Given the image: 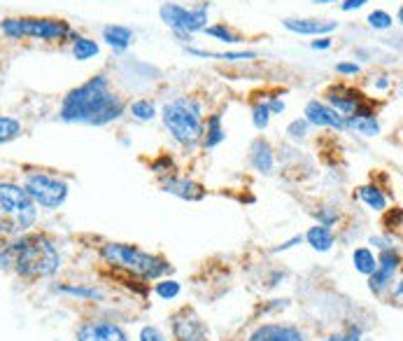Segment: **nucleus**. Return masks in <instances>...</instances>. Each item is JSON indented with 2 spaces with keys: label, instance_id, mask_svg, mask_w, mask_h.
Masks as SVG:
<instances>
[{
  "label": "nucleus",
  "instance_id": "obj_23",
  "mask_svg": "<svg viewBox=\"0 0 403 341\" xmlns=\"http://www.w3.org/2000/svg\"><path fill=\"white\" fill-rule=\"evenodd\" d=\"M345 129H357L364 136H378L380 124H378L375 117H345Z\"/></svg>",
  "mask_w": 403,
  "mask_h": 341
},
{
  "label": "nucleus",
  "instance_id": "obj_10",
  "mask_svg": "<svg viewBox=\"0 0 403 341\" xmlns=\"http://www.w3.org/2000/svg\"><path fill=\"white\" fill-rule=\"evenodd\" d=\"M173 335L177 341H208L205 325L191 308H182L173 315Z\"/></svg>",
  "mask_w": 403,
  "mask_h": 341
},
{
  "label": "nucleus",
  "instance_id": "obj_38",
  "mask_svg": "<svg viewBox=\"0 0 403 341\" xmlns=\"http://www.w3.org/2000/svg\"><path fill=\"white\" fill-rule=\"evenodd\" d=\"M368 0H343L341 3V10L343 12H352V10H359V7H364Z\"/></svg>",
  "mask_w": 403,
  "mask_h": 341
},
{
  "label": "nucleus",
  "instance_id": "obj_24",
  "mask_svg": "<svg viewBox=\"0 0 403 341\" xmlns=\"http://www.w3.org/2000/svg\"><path fill=\"white\" fill-rule=\"evenodd\" d=\"M23 133V126L17 117H7V115H0V145L10 142L14 138H19Z\"/></svg>",
  "mask_w": 403,
  "mask_h": 341
},
{
  "label": "nucleus",
  "instance_id": "obj_15",
  "mask_svg": "<svg viewBox=\"0 0 403 341\" xmlns=\"http://www.w3.org/2000/svg\"><path fill=\"white\" fill-rule=\"evenodd\" d=\"M287 30L298 35H324V33H334L338 28V21L331 19H285Z\"/></svg>",
  "mask_w": 403,
  "mask_h": 341
},
{
  "label": "nucleus",
  "instance_id": "obj_29",
  "mask_svg": "<svg viewBox=\"0 0 403 341\" xmlns=\"http://www.w3.org/2000/svg\"><path fill=\"white\" fill-rule=\"evenodd\" d=\"M203 33H205V35L217 38V40H220V43H229V45L240 43V38H238L236 33H233L231 28L222 26V23H217V26H205V28H203Z\"/></svg>",
  "mask_w": 403,
  "mask_h": 341
},
{
  "label": "nucleus",
  "instance_id": "obj_44",
  "mask_svg": "<svg viewBox=\"0 0 403 341\" xmlns=\"http://www.w3.org/2000/svg\"><path fill=\"white\" fill-rule=\"evenodd\" d=\"M387 84H390V82H387V80H380V82H378V89H385Z\"/></svg>",
  "mask_w": 403,
  "mask_h": 341
},
{
  "label": "nucleus",
  "instance_id": "obj_19",
  "mask_svg": "<svg viewBox=\"0 0 403 341\" xmlns=\"http://www.w3.org/2000/svg\"><path fill=\"white\" fill-rule=\"evenodd\" d=\"M303 241H308L312 245V250L327 252V250H331V245H334V232H331V227H324V225L310 227V232L303 236Z\"/></svg>",
  "mask_w": 403,
  "mask_h": 341
},
{
  "label": "nucleus",
  "instance_id": "obj_40",
  "mask_svg": "<svg viewBox=\"0 0 403 341\" xmlns=\"http://www.w3.org/2000/svg\"><path fill=\"white\" fill-rule=\"evenodd\" d=\"M266 106H268V110H271V115L273 113H285V101H280V99H273L271 103H266Z\"/></svg>",
  "mask_w": 403,
  "mask_h": 341
},
{
  "label": "nucleus",
  "instance_id": "obj_7",
  "mask_svg": "<svg viewBox=\"0 0 403 341\" xmlns=\"http://www.w3.org/2000/svg\"><path fill=\"white\" fill-rule=\"evenodd\" d=\"M23 189L26 194L33 199V203L38 208H45V211H56L61 208L63 203L68 199V185L59 178L50 176V173H42V171H33L23 178Z\"/></svg>",
  "mask_w": 403,
  "mask_h": 341
},
{
  "label": "nucleus",
  "instance_id": "obj_14",
  "mask_svg": "<svg viewBox=\"0 0 403 341\" xmlns=\"http://www.w3.org/2000/svg\"><path fill=\"white\" fill-rule=\"evenodd\" d=\"M249 341H305V339H303V332L294 328V325L268 323V325H261L259 330H254Z\"/></svg>",
  "mask_w": 403,
  "mask_h": 341
},
{
  "label": "nucleus",
  "instance_id": "obj_25",
  "mask_svg": "<svg viewBox=\"0 0 403 341\" xmlns=\"http://www.w3.org/2000/svg\"><path fill=\"white\" fill-rule=\"evenodd\" d=\"M352 262H354V269H357L359 274H366V276L373 274L375 272V264H378L375 255L368 248H357V250H354Z\"/></svg>",
  "mask_w": 403,
  "mask_h": 341
},
{
  "label": "nucleus",
  "instance_id": "obj_3",
  "mask_svg": "<svg viewBox=\"0 0 403 341\" xmlns=\"http://www.w3.org/2000/svg\"><path fill=\"white\" fill-rule=\"evenodd\" d=\"M38 220V206L17 182H0V234L17 236L26 234Z\"/></svg>",
  "mask_w": 403,
  "mask_h": 341
},
{
  "label": "nucleus",
  "instance_id": "obj_43",
  "mask_svg": "<svg viewBox=\"0 0 403 341\" xmlns=\"http://www.w3.org/2000/svg\"><path fill=\"white\" fill-rule=\"evenodd\" d=\"M329 3H338V0H315V5H329Z\"/></svg>",
  "mask_w": 403,
  "mask_h": 341
},
{
  "label": "nucleus",
  "instance_id": "obj_28",
  "mask_svg": "<svg viewBox=\"0 0 403 341\" xmlns=\"http://www.w3.org/2000/svg\"><path fill=\"white\" fill-rule=\"evenodd\" d=\"M189 54L193 57H215V59H222V61H240V59H254L256 52H227V54H215V52H203V50H189Z\"/></svg>",
  "mask_w": 403,
  "mask_h": 341
},
{
  "label": "nucleus",
  "instance_id": "obj_39",
  "mask_svg": "<svg viewBox=\"0 0 403 341\" xmlns=\"http://www.w3.org/2000/svg\"><path fill=\"white\" fill-rule=\"evenodd\" d=\"M327 341H359V332H350V335H334V337H329Z\"/></svg>",
  "mask_w": 403,
  "mask_h": 341
},
{
  "label": "nucleus",
  "instance_id": "obj_41",
  "mask_svg": "<svg viewBox=\"0 0 403 341\" xmlns=\"http://www.w3.org/2000/svg\"><path fill=\"white\" fill-rule=\"evenodd\" d=\"M298 243H303V236H294L292 241H285V243H280L278 248H276V252H282V250H289V248H294V245H298Z\"/></svg>",
  "mask_w": 403,
  "mask_h": 341
},
{
  "label": "nucleus",
  "instance_id": "obj_4",
  "mask_svg": "<svg viewBox=\"0 0 403 341\" xmlns=\"http://www.w3.org/2000/svg\"><path fill=\"white\" fill-rule=\"evenodd\" d=\"M161 117H164V126L182 147H196L198 140L203 138V113H200V103L196 99L180 96L166 103Z\"/></svg>",
  "mask_w": 403,
  "mask_h": 341
},
{
  "label": "nucleus",
  "instance_id": "obj_9",
  "mask_svg": "<svg viewBox=\"0 0 403 341\" xmlns=\"http://www.w3.org/2000/svg\"><path fill=\"white\" fill-rule=\"evenodd\" d=\"M77 341H128L126 332L110 320H84L77 328Z\"/></svg>",
  "mask_w": 403,
  "mask_h": 341
},
{
  "label": "nucleus",
  "instance_id": "obj_21",
  "mask_svg": "<svg viewBox=\"0 0 403 341\" xmlns=\"http://www.w3.org/2000/svg\"><path fill=\"white\" fill-rule=\"evenodd\" d=\"M359 199L364 201L368 208H373V211H385L387 208V196L382 194V189L375 187V185L359 187Z\"/></svg>",
  "mask_w": 403,
  "mask_h": 341
},
{
  "label": "nucleus",
  "instance_id": "obj_2",
  "mask_svg": "<svg viewBox=\"0 0 403 341\" xmlns=\"http://www.w3.org/2000/svg\"><path fill=\"white\" fill-rule=\"evenodd\" d=\"M12 269L23 281L50 279L61 269V252L45 234H21L12 243Z\"/></svg>",
  "mask_w": 403,
  "mask_h": 341
},
{
  "label": "nucleus",
  "instance_id": "obj_20",
  "mask_svg": "<svg viewBox=\"0 0 403 341\" xmlns=\"http://www.w3.org/2000/svg\"><path fill=\"white\" fill-rule=\"evenodd\" d=\"M224 138H227V133L222 129V115L215 113L208 117V126L203 129V147H217Z\"/></svg>",
  "mask_w": 403,
  "mask_h": 341
},
{
  "label": "nucleus",
  "instance_id": "obj_33",
  "mask_svg": "<svg viewBox=\"0 0 403 341\" xmlns=\"http://www.w3.org/2000/svg\"><path fill=\"white\" fill-rule=\"evenodd\" d=\"M140 341H166L164 332H161L157 325H144V328L140 330Z\"/></svg>",
  "mask_w": 403,
  "mask_h": 341
},
{
  "label": "nucleus",
  "instance_id": "obj_42",
  "mask_svg": "<svg viewBox=\"0 0 403 341\" xmlns=\"http://www.w3.org/2000/svg\"><path fill=\"white\" fill-rule=\"evenodd\" d=\"M310 47L312 50H329L331 47V38H322V40H315Z\"/></svg>",
  "mask_w": 403,
  "mask_h": 341
},
{
  "label": "nucleus",
  "instance_id": "obj_5",
  "mask_svg": "<svg viewBox=\"0 0 403 341\" xmlns=\"http://www.w3.org/2000/svg\"><path fill=\"white\" fill-rule=\"evenodd\" d=\"M101 255L108 264L124 269L126 274L138 276L142 281H154L161 279L164 274L171 272V264L166 259H161L157 255H149L135 245H126V243H106L101 248Z\"/></svg>",
  "mask_w": 403,
  "mask_h": 341
},
{
  "label": "nucleus",
  "instance_id": "obj_8",
  "mask_svg": "<svg viewBox=\"0 0 403 341\" xmlns=\"http://www.w3.org/2000/svg\"><path fill=\"white\" fill-rule=\"evenodd\" d=\"M159 14L177 33H196V30H203L208 26V5H198L189 10V7L166 3L161 5Z\"/></svg>",
  "mask_w": 403,
  "mask_h": 341
},
{
  "label": "nucleus",
  "instance_id": "obj_1",
  "mask_svg": "<svg viewBox=\"0 0 403 341\" xmlns=\"http://www.w3.org/2000/svg\"><path fill=\"white\" fill-rule=\"evenodd\" d=\"M124 115L122 96L110 91V80L106 75H96L77 89L68 91L61 103L59 117L70 124L106 126Z\"/></svg>",
  "mask_w": 403,
  "mask_h": 341
},
{
  "label": "nucleus",
  "instance_id": "obj_11",
  "mask_svg": "<svg viewBox=\"0 0 403 341\" xmlns=\"http://www.w3.org/2000/svg\"><path fill=\"white\" fill-rule=\"evenodd\" d=\"M399 252L394 248H385L378 257V264H375V272L370 274V281H368V288L380 295V292L394 281V274L399 272Z\"/></svg>",
  "mask_w": 403,
  "mask_h": 341
},
{
  "label": "nucleus",
  "instance_id": "obj_31",
  "mask_svg": "<svg viewBox=\"0 0 403 341\" xmlns=\"http://www.w3.org/2000/svg\"><path fill=\"white\" fill-rule=\"evenodd\" d=\"M154 290L161 299H175L177 295H180V283L177 281H161V283H157Z\"/></svg>",
  "mask_w": 403,
  "mask_h": 341
},
{
  "label": "nucleus",
  "instance_id": "obj_36",
  "mask_svg": "<svg viewBox=\"0 0 403 341\" xmlns=\"http://www.w3.org/2000/svg\"><path fill=\"white\" fill-rule=\"evenodd\" d=\"M336 70H338V73H341V75H357L359 73V63H350V61H343V63H338V66H336Z\"/></svg>",
  "mask_w": 403,
  "mask_h": 341
},
{
  "label": "nucleus",
  "instance_id": "obj_34",
  "mask_svg": "<svg viewBox=\"0 0 403 341\" xmlns=\"http://www.w3.org/2000/svg\"><path fill=\"white\" fill-rule=\"evenodd\" d=\"M287 133H289V136H292L294 140L305 138V133H308V122H305V120H294L292 124L287 126Z\"/></svg>",
  "mask_w": 403,
  "mask_h": 341
},
{
  "label": "nucleus",
  "instance_id": "obj_12",
  "mask_svg": "<svg viewBox=\"0 0 403 341\" xmlns=\"http://www.w3.org/2000/svg\"><path fill=\"white\" fill-rule=\"evenodd\" d=\"M327 101H329V108H334L338 115L343 117H350L357 106L361 101H364V94L352 89V86H345V84H338V86H331L327 94Z\"/></svg>",
  "mask_w": 403,
  "mask_h": 341
},
{
  "label": "nucleus",
  "instance_id": "obj_17",
  "mask_svg": "<svg viewBox=\"0 0 403 341\" xmlns=\"http://www.w3.org/2000/svg\"><path fill=\"white\" fill-rule=\"evenodd\" d=\"M249 164H252L259 173H273L276 157H273V147L268 140L256 138L252 142V147H249Z\"/></svg>",
  "mask_w": 403,
  "mask_h": 341
},
{
  "label": "nucleus",
  "instance_id": "obj_26",
  "mask_svg": "<svg viewBox=\"0 0 403 341\" xmlns=\"http://www.w3.org/2000/svg\"><path fill=\"white\" fill-rule=\"evenodd\" d=\"M56 292L79 297V299H103V292L96 288H84V285H56Z\"/></svg>",
  "mask_w": 403,
  "mask_h": 341
},
{
  "label": "nucleus",
  "instance_id": "obj_35",
  "mask_svg": "<svg viewBox=\"0 0 403 341\" xmlns=\"http://www.w3.org/2000/svg\"><path fill=\"white\" fill-rule=\"evenodd\" d=\"M5 269H12V248H10V243L0 245V272H5Z\"/></svg>",
  "mask_w": 403,
  "mask_h": 341
},
{
  "label": "nucleus",
  "instance_id": "obj_32",
  "mask_svg": "<svg viewBox=\"0 0 403 341\" xmlns=\"http://www.w3.org/2000/svg\"><path fill=\"white\" fill-rule=\"evenodd\" d=\"M368 23H370V26H373V28H378V30H385V28H390V26H392L394 19H392L385 10H375V12H370V14H368Z\"/></svg>",
  "mask_w": 403,
  "mask_h": 341
},
{
  "label": "nucleus",
  "instance_id": "obj_13",
  "mask_svg": "<svg viewBox=\"0 0 403 341\" xmlns=\"http://www.w3.org/2000/svg\"><path fill=\"white\" fill-rule=\"evenodd\" d=\"M305 122L315 124V126H329V129L345 131V117L338 115L334 108H329L327 103L310 101L305 106Z\"/></svg>",
  "mask_w": 403,
  "mask_h": 341
},
{
  "label": "nucleus",
  "instance_id": "obj_16",
  "mask_svg": "<svg viewBox=\"0 0 403 341\" xmlns=\"http://www.w3.org/2000/svg\"><path fill=\"white\" fill-rule=\"evenodd\" d=\"M164 192L180 196L184 201H200L205 196V189L189 178H168L164 180Z\"/></svg>",
  "mask_w": 403,
  "mask_h": 341
},
{
  "label": "nucleus",
  "instance_id": "obj_22",
  "mask_svg": "<svg viewBox=\"0 0 403 341\" xmlns=\"http://www.w3.org/2000/svg\"><path fill=\"white\" fill-rule=\"evenodd\" d=\"M98 52H101V47L93 40H89V38H82V35H72V57H75L77 61L91 59Z\"/></svg>",
  "mask_w": 403,
  "mask_h": 341
},
{
  "label": "nucleus",
  "instance_id": "obj_6",
  "mask_svg": "<svg viewBox=\"0 0 403 341\" xmlns=\"http://www.w3.org/2000/svg\"><path fill=\"white\" fill-rule=\"evenodd\" d=\"M0 30L12 38V40H42V43H63L72 40V28L63 19H40V17H17V19H3Z\"/></svg>",
  "mask_w": 403,
  "mask_h": 341
},
{
  "label": "nucleus",
  "instance_id": "obj_27",
  "mask_svg": "<svg viewBox=\"0 0 403 341\" xmlns=\"http://www.w3.org/2000/svg\"><path fill=\"white\" fill-rule=\"evenodd\" d=\"M131 115L135 117V120H140V122H149V120H154V117H157V108H154V103H152V101L140 99V101L131 103Z\"/></svg>",
  "mask_w": 403,
  "mask_h": 341
},
{
  "label": "nucleus",
  "instance_id": "obj_37",
  "mask_svg": "<svg viewBox=\"0 0 403 341\" xmlns=\"http://www.w3.org/2000/svg\"><path fill=\"white\" fill-rule=\"evenodd\" d=\"M336 220H338V213H336V211H322V213H319V225L331 227Z\"/></svg>",
  "mask_w": 403,
  "mask_h": 341
},
{
  "label": "nucleus",
  "instance_id": "obj_30",
  "mask_svg": "<svg viewBox=\"0 0 403 341\" xmlns=\"http://www.w3.org/2000/svg\"><path fill=\"white\" fill-rule=\"evenodd\" d=\"M252 122H254V126L256 129H266V126H268V122H271V110H268V106H266V103H256V106L252 108Z\"/></svg>",
  "mask_w": 403,
  "mask_h": 341
},
{
  "label": "nucleus",
  "instance_id": "obj_18",
  "mask_svg": "<svg viewBox=\"0 0 403 341\" xmlns=\"http://www.w3.org/2000/svg\"><path fill=\"white\" fill-rule=\"evenodd\" d=\"M103 40H106L112 50L124 52L126 47L133 43V30L126 28V26H117V23H112V26L103 28Z\"/></svg>",
  "mask_w": 403,
  "mask_h": 341
}]
</instances>
